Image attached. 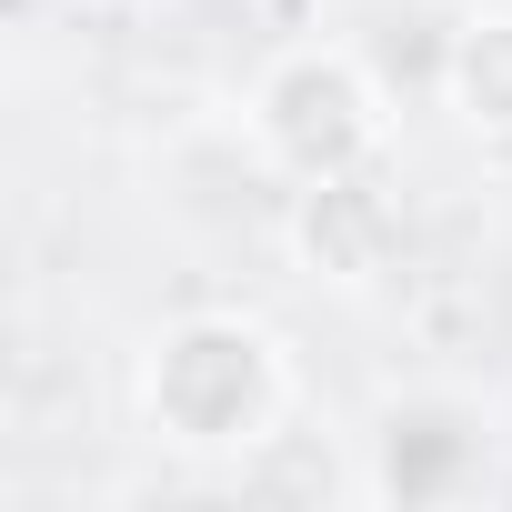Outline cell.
I'll return each mask as SVG.
<instances>
[{"mask_svg":"<svg viewBox=\"0 0 512 512\" xmlns=\"http://www.w3.org/2000/svg\"><path fill=\"white\" fill-rule=\"evenodd\" d=\"M482 472V422L442 392H412L372 422V492L382 502H442Z\"/></svg>","mask_w":512,"mask_h":512,"instance_id":"4","label":"cell"},{"mask_svg":"<svg viewBox=\"0 0 512 512\" xmlns=\"http://www.w3.org/2000/svg\"><path fill=\"white\" fill-rule=\"evenodd\" d=\"M292 251H302V272L312 282H382L402 262V201L372 181V171H332V181H302L292 201Z\"/></svg>","mask_w":512,"mask_h":512,"instance_id":"3","label":"cell"},{"mask_svg":"<svg viewBox=\"0 0 512 512\" xmlns=\"http://www.w3.org/2000/svg\"><path fill=\"white\" fill-rule=\"evenodd\" d=\"M442 91H452L462 131L512 141V11H482V21L452 31V51H442Z\"/></svg>","mask_w":512,"mask_h":512,"instance_id":"5","label":"cell"},{"mask_svg":"<svg viewBox=\"0 0 512 512\" xmlns=\"http://www.w3.org/2000/svg\"><path fill=\"white\" fill-rule=\"evenodd\" d=\"M141 412L181 452H251V442H272V412H282L272 332H251L231 312L171 322L151 342V362H141Z\"/></svg>","mask_w":512,"mask_h":512,"instance_id":"1","label":"cell"},{"mask_svg":"<svg viewBox=\"0 0 512 512\" xmlns=\"http://www.w3.org/2000/svg\"><path fill=\"white\" fill-rule=\"evenodd\" d=\"M251 131H262L272 171L332 181V171H362L382 151V91L352 51H292L251 91Z\"/></svg>","mask_w":512,"mask_h":512,"instance_id":"2","label":"cell"}]
</instances>
